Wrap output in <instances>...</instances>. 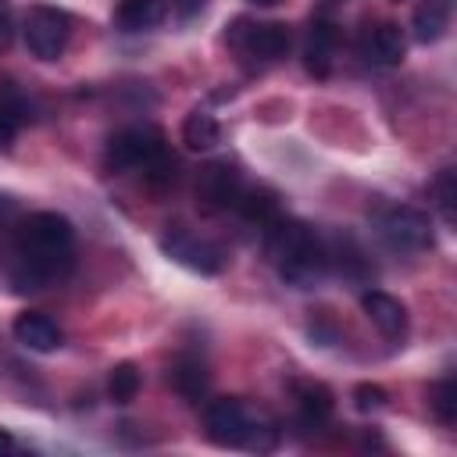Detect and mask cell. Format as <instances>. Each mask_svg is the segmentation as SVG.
Returning a JSON list of instances; mask_svg holds the SVG:
<instances>
[{"label":"cell","mask_w":457,"mask_h":457,"mask_svg":"<svg viewBox=\"0 0 457 457\" xmlns=\"http://www.w3.org/2000/svg\"><path fill=\"white\" fill-rule=\"evenodd\" d=\"M75 261V228L57 211L29 214L11 250V286L18 293H39L61 282Z\"/></svg>","instance_id":"obj_1"},{"label":"cell","mask_w":457,"mask_h":457,"mask_svg":"<svg viewBox=\"0 0 457 457\" xmlns=\"http://www.w3.org/2000/svg\"><path fill=\"white\" fill-rule=\"evenodd\" d=\"M264 250H268V261L278 268V275L293 282L296 289L314 286L332 264L321 236L311 225L296 218H282V214L271 225H264Z\"/></svg>","instance_id":"obj_2"},{"label":"cell","mask_w":457,"mask_h":457,"mask_svg":"<svg viewBox=\"0 0 457 457\" xmlns=\"http://www.w3.org/2000/svg\"><path fill=\"white\" fill-rule=\"evenodd\" d=\"M207 439L214 446H246L271 450L278 443V428L268 414L250 411L236 396H218L207 403Z\"/></svg>","instance_id":"obj_3"},{"label":"cell","mask_w":457,"mask_h":457,"mask_svg":"<svg viewBox=\"0 0 457 457\" xmlns=\"http://www.w3.org/2000/svg\"><path fill=\"white\" fill-rule=\"evenodd\" d=\"M168 154L164 146V132L154 125H132L121 129L107 139L104 146V168L111 175H125V171H146L154 161H161Z\"/></svg>","instance_id":"obj_4"},{"label":"cell","mask_w":457,"mask_h":457,"mask_svg":"<svg viewBox=\"0 0 457 457\" xmlns=\"http://www.w3.org/2000/svg\"><path fill=\"white\" fill-rule=\"evenodd\" d=\"M21 36H25V46L32 57L39 61H57L71 39V18L68 11L61 7H50V4H36L25 11V21H21Z\"/></svg>","instance_id":"obj_5"},{"label":"cell","mask_w":457,"mask_h":457,"mask_svg":"<svg viewBox=\"0 0 457 457\" xmlns=\"http://www.w3.org/2000/svg\"><path fill=\"white\" fill-rule=\"evenodd\" d=\"M228 43L257 64H275L289 54V29L278 25V21H246V18H239L228 29Z\"/></svg>","instance_id":"obj_6"},{"label":"cell","mask_w":457,"mask_h":457,"mask_svg":"<svg viewBox=\"0 0 457 457\" xmlns=\"http://www.w3.org/2000/svg\"><path fill=\"white\" fill-rule=\"evenodd\" d=\"M378 232L393 250H425L432 246V221L421 207H389L378 218Z\"/></svg>","instance_id":"obj_7"},{"label":"cell","mask_w":457,"mask_h":457,"mask_svg":"<svg viewBox=\"0 0 457 457\" xmlns=\"http://www.w3.org/2000/svg\"><path fill=\"white\" fill-rule=\"evenodd\" d=\"M243 189H246V182H243V175L228 161L204 164L200 175H196V200L207 211H228V207L236 211Z\"/></svg>","instance_id":"obj_8"},{"label":"cell","mask_w":457,"mask_h":457,"mask_svg":"<svg viewBox=\"0 0 457 457\" xmlns=\"http://www.w3.org/2000/svg\"><path fill=\"white\" fill-rule=\"evenodd\" d=\"M161 246H164V253H168L171 261L186 264L189 271L218 275V271L225 268V253H221L214 243H207V239H200V236H193V232H186V228H175L171 236H164Z\"/></svg>","instance_id":"obj_9"},{"label":"cell","mask_w":457,"mask_h":457,"mask_svg":"<svg viewBox=\"0 0 457 457\" xmlns=\"http://www.w3.org/2000/svg\"><path fill=\"white\" fill-rule=\"evenodd\" d=\"M361 54H364V61L375 64V68H393V64H400L403 54H407L403 29H400L396 21H378V25H371V29L364 32V39H361Z\"/></svg>","instance_id":"obj_10"},{"label":"cell","mask_w":457,"mask_h":457,"mask_svg":"<svg viewBox=\"0 0 457 457\" xmlns=\"http://www.w3.org/2000/svg\"><path fill=\"white\" fill-rule=\"evenodd\" d=\"M11 332H14V339H18L25 350H32V353H54V350L64 343L61 325H57L54 318L39 314V311H25V314H18L14 325H11Z\"/></svg>","instance_id":"obj_11"},{"label":"cell","mask_w":457,"mask_h":457,"mask_svg":"<svg viewBox=\"0 0 457 457\" xmlns=\"http://www.w3.org/2000/svg\"><path fill=\"white\" fill-rule=\"evenodd\" d=\"M361 307H364L368 321H371L386 339H400V336L407 332V307H403L396 296H389V293H382V289H368V293L361 296Z\"/></svg>","instance_id":"obj_12"},{"label":"cell","mask_w":457,"mask_h":457,"mask_svg":"<svg viewBox=\"0 0 457 457\" xmlns=\"http://www.w3.org/2000/svg\"><path fill=\"white\" fill-rule=\"evenodd\" d=\"M168 382H171V389H175L182 400L200 403V400L207 396L211 371H207L204 357H196V353H179V357L171 361V368H168Z\"/></svg>","instance_id":"obj_13"},{"label":"cell","mask_w":457,"mask_h":457,"mask_svg":"<svg viewBox=\"0 0 457 457\" xmlns=\"http://www.w3.org/2000/svg\"><path fill=\"white\" fill-rule=\"evenodd\" d=\"M336 39H339V32H336V25H332L328 18H314V21H311V29H307V46H303V64H307V71H314L318 79H325L328 68H332Z\"/></svg>","instance_id":"obj_14"},{"label":"cell","mask_w":457,"mask_h":457,"mask_svg":"<svg viewBox=\"0 0 457 457\" xmlns=\"http://www.w3.org/2000/svg\"><path fill=\"white\" fill-rule=\"evenodd\" d=\"M293 400H296V411L307 425H325L336 411V400H332V389L321 386V382H293Z\"/></svg>","instance_id":"obj_15"},{"label":"cell","mask_w":457,"mask_h":457,"mask_svg":"<svg viewBox=\"0 0 457 457\" xmlns=\"http://www.w3.org/2000/svg\"><path fill=\"white\" fill-rule=\"evenodd\" d=\"M168 4L164 0H121L114 11V29L118 32H146L164 21Z\"/></svg>","instance_id":"obj_16"},{"label":"cell","mask_w":457,"mask_h":457,"mask_svg":"<svg viewBox=\"0 0 457 457\" xmlns=\"http://www.w3.org/2000/svg\"><path fill=\"white\" fill-rule=\"evenodd\" d=\"M411 29H414V39H418V43H436V39H443V32L450 29V0H421V4L414 7Z\"/></svg>","instance_id":"obj_17"},{"label":"cell","mask_w":457,"mask_h":457,"mask_svg":"<svg viewBox=\"0 0 457 457\" xmlns=\"http://www.w3.org/2000/svg\"><path fill=\"white\" fill-rule=\"evenodd\" d=\"M218 139H221V125H218V118L211 111L196 107V111L186 114V121H182V143L189 150H211V146H218Z\"/></svg>","instance_id":"obj_18"},{"label":"cell","mask_w":457,"mask_h":457,"mask_svg":"<svg viewBox=\"0 0 457 457\" xmlns=\"http://www.w3.org/2000/svg\"><path fill=\"white\" fill-rule=\"evenodd\" d=\"M236 211L246 218V221H253L257 228H264V225H271L282 211H278V200H275V193H268V189H243V196H239V204H236Z\"/></svg>","instance_id":"obj_19"},{"label":"cell","mask_w":457,"mask_h":457,"mask_svg":"<svg viewBox=\"0 0 457 457\" xmlns=\"http://www.w3.org/2000/svg\"><path fill=\"white\" fill-rule=\"evenodd\" d=\"M139 386H143V378H139V368H136L132 361H121V364H114V368H111L107 393H111V400H114V403H132V400H136V393H139Z\"/></svg>","instance_id":"obj_20"},{"label":"cell","mask_w":457,"mask_h":457,"mask_svg":"<svg viewBox=\"0 0 457 457\" xmlns=\"http://www.w3.org/2000/svg\"><path fill=\"white\" fill-rule=\"evenodd\" d=\"M428 403H432V414L443 421V425H453L457 421V382L453 378H439L428 393Z\"/></svg>","instance_id":"obj_21"},{"label":"cell","mask_w":457,"mask_h":457,"mask_svg":"<svg viewBox=\"0 0 457 457\" xmlns=\"http://www.w3.org/2000/svg\"><path fill=\"white\" fill-rule=\"evenodd\" d=\"M432 196H436V207L443 211V218L453 225V218H457V211H453V200H457V171L453 168H443L432 179Z\"/></svg>","instance_id":"obj_22"},{"label":"cell","mask_w":457,"mask_h":457,"mask_svg":"<svg viewBox=\"0 0 457 457\" xmlns=\"http://www.w3.org/2000/svg\"><path fill=\"white\" fill-rule=\"evenodd\" d=\"M386 400H389V396H386V389H382V386H375V382H361V386L353 389V407H357V411H364V414H368V411H382V407H386Z\"/></svg>","instance_id":"obj_23"},{"label":"cell","mask_w":457,"mask_h":457,"mask_svg":"<svg viewBox=\"0 0 457 457\" xmlns=\"http://www.w3.org/2000/svg\"><path fill=\"white\" fill-rule=\"evenodd\" d=\"M14 132H18V107L7 96H0V146H7Z\"/></svg>","instance_id":"obj_24"},{"label":"cell","mask_w":457,"mask_h":457,"mask_svg":"<svg viewBox=\"0 0 457 457\" xmlns=\"http://www.w3.org/2000/svg\"><path fill=\"white\" fill-rule=\"evenodd\" d=\"M11 43V14H7V4L0 0V50Z\"/></svg>","instance_id":"obj_25"},{"label":"cell","mask_w":457,"mask_h":457,"mask_svg":"<svg viewBox=\"0 0 457 457\" xmlns=\"http://www.w3.org/2000/svg\"><path fill=\"white\" fill-rule=\"evenodd\" d=\"M14 450H18V443H14V436L0 428V453H14Z\"/></svg>","instance_id":"obj_26"},{"label":"cell","mask_w":457,"mask_h":457,"mask_svg":"<svg viewBox=\"0 0 457 457\" xmlns=\"http://www.w3.org/2000/svg\"><path fill=\"white\" fill-rule=\"evenodd\" d=\"M175 4H179V11H182V14H189V11H193V7H200L204 0H175Z\"/></svg>","instance_id":"obj_27"},{"label":"cell","mask_w":457,"mask_h":457,"mask_svg":"<svg viewBox=\"0 0 457 457\" xmlns=\"http://www.w3.org/2000/svg\"><path fill=\"white\" fill-rule=\"evenodd\" d=\"M250 4H257V7H271V4H278V0H250Z\"/></svg>","instance_id":"obj_28"},{"label":"cell","mask_w":457,"mask_h":457,"mask_svg":"<svg viewBox=\"0 0 457 457\" xmlns=\"http://www.w3.org/2000/svg\"><path fill=\"white\" fill-rule=\"evenodd\" d=\"M396 4H400V0H396Z\"/></svg>","instance_id":"obj_29"}]
</instances>
